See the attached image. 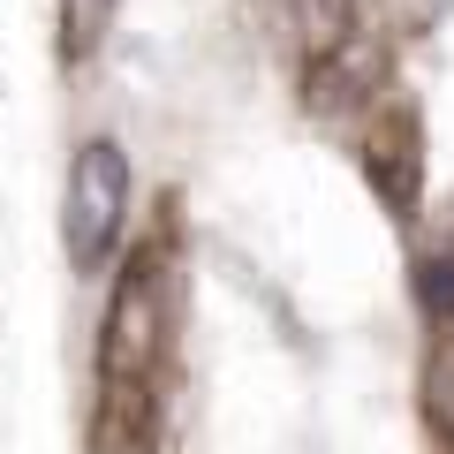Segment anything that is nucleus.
<instances>
[{"instance_id":"nucleus-1","label":"nucleus","mask_w":454,"mask_h":454,"mask_svg":"<svg viewBox=\"0 0 454 454\" xmlns=\"http://www.w3.org/2000/svg\"><path fill=\"white\" fill-rule=\"evenodd\" d=\"M167 364V265L160 250L121 273L98 325V447L106 454H137L152 439V387Z\"/></svg>"},{"instance_id":"nucleus-2","label":"nucleus","mask_w":454,"mask_h":454,"mask_svg":"<svg viewBox=\"0 0 454 454\" xmlns=\"http://www.w3.org/2000/svg\"><path fill=\"white\" fill-rule=\"evenodd\" d=\"M121 220H129V160L114 137H91L68 160V197H61V243L76 273H98L121 243Z\"/></svg>"},{"instance_id":"nucleus-3","label":"nucleus","mask_w":454,"mask_h":454,"mask_svg":"<svg viewBox=\"0 0 454 454\" xmlns=\"http://www.w3.org/2000/svg\"><path fill=\"white\" fill-rule=\"evenodd\" d=\"M364 167H372L379 197H387L394 212H409L417 205V121H409V114H387L372 129V145H364Z\"/></svg>"},{"instance_id":"nucleus-4","label":"nucleus","mask_w":454,"mask_h":454,"mask_svg":"<svg viewBox=\"0 0 454 454\" xmlns=\"http://www.w3.org/2000/svg\"><path fill=\"white\" fill-rule=\"evenodd\" d=\"M295 46H303V68H325L333 53L356 46V0H288Z\"/></svg>"},{"instance_id":"nucleus-5","label":"nucleus","mask_w":454,"mask_h":454,"mask_svg":"<svg viewBox=\"0 0 454 454\" xmlns=\"http://www.w3.org/2000/svg\"><path fill=\"white\" fill-rule=\"evenodd\" d=\"M114 8H121V0H53V16H61V53H68V61L98 53V38H106Z\"/></svg>"},{"instance_id":"nucleus-6","label":"nucleus","mask_w":454,"mask_h":454,"mask_svg":"<svg viewBox=\"0 0 454 454\" xmlns=\"http://www.w3.org/2000/svg\"><path fill=\"white\" fill-rule=\"evenodd\" d=\"M424 417H432L439 439L454 447V333H439L432 356H424Z\"/></svg>"},{"instance_id":"nucleus-7","label":"nucleus","mask_w":454,"mask_h":454,"mask_svg":"<svg viewBox=\"0 0 454 454\" xmlns=\"http://www.w3.org/2000/svg\"><path fill=\"white\" fill-rule=\"evenodd\" d=\"M417 288H424V310L432 318H454V258H432L417 273Z\"/></svg>"}]
</instances>
